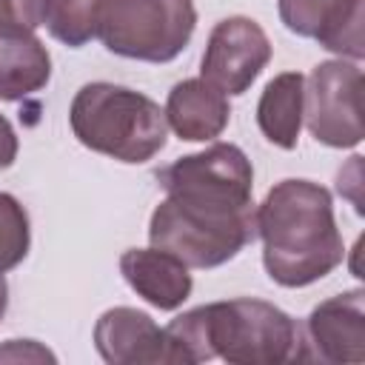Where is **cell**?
Returning a JSON list of instances; mask_svg holds the SVG:
<instances>
[{"label": "cell", "mask_w": 365, "mask_h": 365, "mask_svg": "<svg viewBox=\"0 0 365 365\" xmlns=\"http://www.w3.org/2000/svg\"><path fill=\"white\" fill-rule=\"evenodd\" d=\"M265 274L282 288H305L345 259L331 191L311 180H279L254 208Z\"/></svg>", "instance_id": "6da1fadb"}, {"label": "cell", "mask_w": 365, "mask_h": 365, "mask_svg": "<svg viewBox=\"0 0 365 365\" xmlns=\"http://www.w3.org/2000/svg\"><path fill=\"white\" fill-rule=\"evenodd\" d=\"M171 365L225 359L234 365H279L305 359L302 328L282 308L240 297L197 305L165 325Z\"/></svg>", "instance_id": "7a4b0ae2"}, {"label": "cell", "mask_w": 365, "mask_h": 365, "mask_svg": "<svg viewBox=\"0 0 365 365\" xmlns=\"http://www.w3.org/2000/svg\"><path fill=\"white\" fill-rule=\"evenodd\" d=\"M68 125L80 145L111 160L140 165L154 160L168 140V123L160 103L117 83H86L71 106Z\"/></svg>", "instance_id": "3957f363"}, {"label": "cell", "mask_w": 365, "mask_h": 365, "mask_svg": "<svg viewBox=\"0 0 365 365\" xmlns=\"http://www.w3.org/2000/svg\"><path fill=\"white\" fill-rule=\"evenodd\" d=\"M254 208H225L168 194L148 220V242L188 268H217L254 242Z\"/></svg>", "instance_id": "277c9868"}, {"label": "cell", "mask_w": 365, "mask_h": 365, "mask_svg": "<svg viewBox=\"0 0 365 365\" xmlns=\"http://www.w3.org/2000/svg\"><path fill=\"white\" fill-rule=\"evenodd\" d=\"M194 29V0H97V37L117 57L171 63Z\"/></svg>", "instance_id": "5b68a950"}, {"label": "cell", "mask_w": 365, "mask_h": 365, "mask_svg": "<svg viewBox=\"0 0 365 365\" xmlns=\"http://www.w3.org/2000/svg\"><path fill=\"white\" fill-rule=\"evenodd\" d=\"M302 123L331 148H356L362 128V68L354 60H325L305 77Z\"/></svg>", "instance_id": "8992f818"}, {"label": "cell", "mask_w": 365, "mask_h": 365, "mask_svg": "<svg viewBox=\"0 0 365 365\" xmlns=\"http://www.w3.org/2000/svg\"><path fill=\"white\" fill-rule=\"evenodd\" d=\"M157 182L165 194L194 202L254 208V168L245 151L234 143H214L205 151L177 157L171 165L157 171Z\"/></svg>", "instance_id": "52a82bcc"}, {"label": "cell", "mask_w": 365, "mask_h": 365, "mask_svg": "<svg viewBox=\"0 0 365 365\" xmlns=\"http://www.w3.org/2000/svg\"><path fill=\"white\" fill-rule=\"evenodd\" d=\"M271 60V40L251 17L234 14L220 20L205 43L200 77L225 97L245 94Z\"/></svg>", "instance_id": "ba28073f"}, {"label": "cell", "mask_w": 365, "mask_h": 365, "mask_svg": "<svg viewBox=\"0 0 365 365\" xmlns=\"http://www.w3.org/2000/svg\"><path fill=\"white\" fill-rule=\"evenodd\" d=\"M305 359L331 365L365 362V291L351 288L319 302L302 331Z\"/></svg>", "instance_id": "9c48e42d"}, {"label": "cell", "mask_w": 365, "mask_h": 365, "mask_svg": "<svg viewBox=\"0 0 365 365\" xmlns=\"http://www.w3.org/2000/svg\"><path fill=\"white\" fill-rule=\"evenodd\" d=\"M288 31L317 40L325 51L359 63L365 57V0H277Z\"/></svg>", "instance_id": "30bf717a"}, {"label": "cell", "mask_w": 365, "mask_h": 365, "mask_svg": "<svg viewBox=\"0 0 365 365\" xmlns=\"http://www.w3.org/2000/svg\"><path fill=\"white\" fill-rule=\"evenodd\" d=\"M94 348L108 365H171V345L145 311L117 305L100 314L94 325Z\"/></svg>", "instance_id": "8fae6325"}, {"label": "cell", "mask_w": 365, "mask_h": 365, "mask_svg": "<svg viewBox=\"0 0 365 365\" xmlns=\"http://www.w3.org/2000/svg\"><path fill=\"white\" fill-rule=\"evenodd\" d=\"M120 274L128 288L160 311H177L194 288L188 265L160 248H128L120 257Z\"/></svg>", "instance_id": "7c38bea8"}, {"label": "cell", "mask_w": 365, "mask_h": 365, "mask_svg": "<svg viewBox=\"0 0 365 365\" xmlns=\"http://www.w3.org/2000/svg\"><path fill=\"white\" fill-rule=\"evenodd\" d=\"M165 123L185 143L217 140L231 120L228 97L202 77L180 80L165 100Z\"/></svg>", "instance_id": "4fadbf2b"}, {"label": "cell", "mask_w": 365, "mask_h": 365, "mask_svg": "<svg viewBox=\"0 0 365 365\" xmlns=\"http://www.w3.org/2000/svg\"><path fill=\"white\" fill-rule=\"evenodd\" d=\"M51 54L34 31H0V100L17 103L46 88Z\"/></svg>", "instance_id": "5bb4252c"}, {"label": "cell", "mask_w": 365, "mask_h": 365, "mask_svg": "<svg viewBox=\"0 0 365 365\" xmlns=\"http://www.w3.org/2000/svg\"><path fill=\"white\" fill-rule=\"evenodd\" d=\"M302 103H305V77L299 71H282L259 94L257 125L262 137L277 148H297L302 131Z\"/></svg>", "instance_id": "9a60e30c"}, {"label": "cell", "mask_w": 365, "mask_h": 365, "mask_svg": "<svg viewBox=\"0 0 365 365\" xmlns=\"http://www.w3.org/2000/svg\"><path fill=\"white\" fill-rule=\"evenodd\" d=\"M40 26L68 48H80L97 37V0H43Z\"/></svg>", "instance_id": "2e32d148"}, {"label": "cell", "mask_w": 365, "mask_h": 365, "mask_svg": "<svg viewBox=\"0 0 365 365\" xmlns=\"http://www.w3.org/2000/svg\"><path fill=\"white\" fill-rule=\"evenodd\" d=\"M31 245V225L23 202L0 191V274L17 268Z\"/></svg>", "instance_id": "e0dca14e"}, {"label": "cell", "mask_w": 365, "mask_h": 365, "mask_svg": "<svg viewBox=\"0 0 365 365\" xmlns=\"http://www.w3.org/2000/svg\"><path fill=\"white\" fill-rule=\"evenodd\" d=\"M43 20V0H0V31H34Z\"/></svg>", "instance_id": "ac0fdd59"}, {"label": "cell", "mask_w": 365, "mask_h": 365, "mask_svg": "<svg viewBox=\"0 0 365 365\" xmlns=\"http://www.w3.org/2000/svg\"><path fill=\"white\" fill-rule=\"evenodd\" d=\"M0 359H48V362H54L57 356L51 354V351H46V348H40L34 339H9V345L6 348H0Z\"/></svg>", "instance_id": "d6986e66"}, {"label": "cell", "mask_w": 365, "mask_h": 365, "mask_svg": "<svg viewBox=\"0 0 365 365\" xmlns=\"http://www.w3.org/2000/svg\"><path fill=\"white\" fill-rule=\"evenodd\" d=\"M17 151H20V140H17L14 128H11V123L0 114V171L14 165Z\"/></svg>", "instance_id": "ffe728a7"}, {"label": "cell", "mask_w": 365, "mask_h": 365, "mask_svg": "<svg viewBox=\"0 0 365 365\" xmlns=\"http://www.w3.org/2000/svg\"><path fill=\"white\" fill-rule=\"evenodd\" d=\"M6 308H9V285H6V279L0 274V319L6 317Z\"/></svg>", "instance_id": "44dd1931"}]
</instances>
